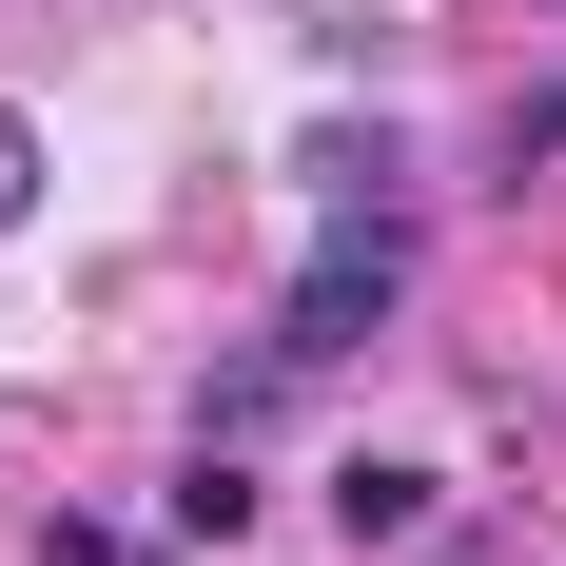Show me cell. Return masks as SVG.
I'll return each mask as SVG.
<instances>
[{"label":"cell","mask_w":566,"mask_h":566,"mask_svg":"<svg viewBox=\"0 0 566 566\" xmlns=\"http://www.w3.org/2000/svg\"><path fill=\"white\" fill-rule=\"evenodd\" d=\"M333 527H352V547H430V527H450V489H430L410 450H352V469H333Z\"/></svg>","instance_id":"obj_2"},{"label":"cell","mask_w":566,"mask_h":566,"mask_svg":"<svg viewBox=\"0 0 566 566\" xmlns=\"http://www.w3.org/2000/svg\"><path fill=\"white\" fill-rule=\"evenodd\" d=\"M20 216H40V117L0 98V234H20Z\"/></svg>","instance_id":"obj_4"},{"label":"cell","mask_w":566,"mask_h":566,"mask_svg":"<svg viewBox=\"0 0 566 566\" xmlns=\"http://www.w3.org/2000/svg\"><path fill=\"white\" fill-rule=\"evenodd\" d=\"M254 527V469H234V430H196V469H176V547H234Z\"/></svg>","instance_id":"obj_3"},{"label":"cell","mask_w":566,"mask_h":566,"mask_svg":"<svg viewBox=\"0 0 566 566\" xmlns=\"http://www.w3.org/2000/svg\"><path fill=\"white\" fill-rule=\"evenodd\" d=\"M391 313H410V216L371 196V216H333V234H313V274H293L274 352H293V371H333V352H371Z\"/></svg>","instance_id":"obj_1"},{"label":"cell","mask_w":566,"mask_h":566,"mask_svg":"<svg viewBox=\"0 0 566 566\" xmlns=\"http://www.w3.org/2000/svg\"><path fill=\"white\" fill-rule=\"evenodd\" d=\"M527 157H566V78H547V98H509V176Z\"/></svg>","instance_id":"obj_5"}]
</instances>
